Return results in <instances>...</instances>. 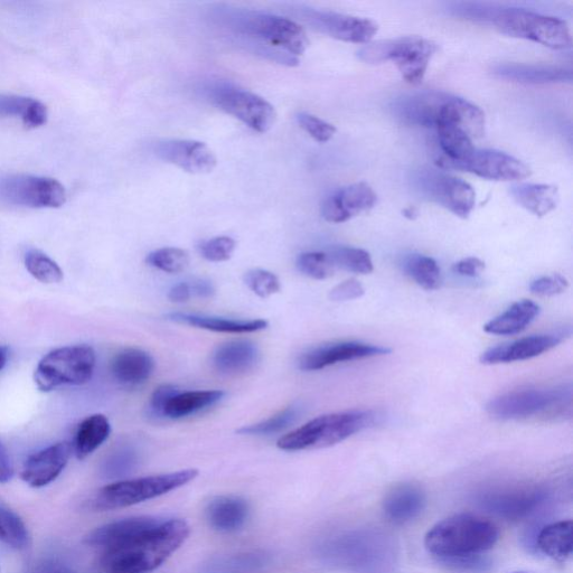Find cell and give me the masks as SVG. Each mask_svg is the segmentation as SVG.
Returning a JSON list of instances; mask_svg holds the SVG:
<instances>
[{
	"label": "cell",
	"mask_w": 573,
	"mask_h": 573,
	"mask_svg": "<svg viewBox=\"0 0 573 573\" xmlns=\"http://www.w3.org/2000/svg\"><path fill=\"white\" fill-rule=\"evenodd\" d=\"M14 476V467L11 456H9L6 447L0 441V483L11 481Z\"/></svg>",
	"instance_id": "obj_53"
},
{
	"label": "cell",
	"mask_w": 573,
	"mask_h": 573,
	"mask_svg": "<svg viewBox=\"0 0 573 573\" xmlns=\"http://www.w3.org/2000/svg\"><path fill=\"white\" fill-rule=\"evenodd\" d=\"M192 297V291L190 284L187 283H180L171 288L168 293V298L173 303H186Z\"/></svg>",
	"instance_id": "obj_55"
},
{
	"label": "cell",
	"mask_w": 573,
	"mask_h": 573,
	"mask_svg": "<svg viewBox=\"0 0 573 573\" xmlns=\"http://www.w3.org/2000/svg\"><path fill=\"white\" fill-rule=\"evenodd\" d=\"M159 519L138 516L100 526L87 535L86 543L102 551L116 550L133 542L140 534L152 528Z\"/></svg>",
	"instance_id": "obj_22"
},
{
	"label": "cell",
	"mask_w": 573,
	"mask_h": 573,
	"mask_svg": "<svg viewBox=\"0 0 573 573\" xmlns=\"http://www.w3.org/2000/svg\"><path fill=\"white\" fill-rule=\"evenodd\" d=\"M422 190L429 199L443 205L458 218L467 219L475 208L476 193L467 182L460 178L429 173L421 177Z\"/></svg>",
	"instance_id": "obj_16"
},
{
	"label": "cell",
	"mask_w": 573,
	"mask_h": 573,
	"mask_svg": "<svg viewBox=\"0 0 573 573\" xmlns=\"http://www.w3.org/2000/svg\"><path fill=\"white\" fill-rule=\"evenodd\" d=\"M212 101L216 107L257 133L265 134L276 124L277 112L274 106L250 91L222 87L213 92Z\"/></svg>",
	"instance_id": "obj_13"
},
{
	"label": "cell",
	"mask_w": 573,
	"mask_h": 573,
	"mask_svg": "<svg viewBox=\"0 0 573 573\" xmlns=\"http://www.w3.org/2000/svg\"><path fill=\"white\" fill-rule=\"evenodd\" d=\"M147 265L166 272L178 274L190 265V256L180 248H163L150 252L146 257Z\"/></svg>",
	"instance_id": "obj_41"
},
{
	"label": "cell",
	"mask_w": 573,
	"mask_h": 573,
	"mask_svg": "<svg viewBox=\"0 0 573 573\" xmlns=\"http://www.w3.org/2000/svg\"><path fill=\"white\" fill-rule=\"evenodd\" d=\"M548 497V490L541 486L499 488L479 495L478 504L500 518L520 521L537 512Z\"/></svg>",
	"instance_id": "obj_14"
},
{
	"label": "cell",
	"mask_w": 573,
	"mask_h": 573,
	"mask_svg": "<svg viewBox=\"0 0 573 573\" xmlns=\"http://www.w3.org/2000/svg\"><path fill=\"white\" fill-rule=\"evenodd\" d=\"M569 287L568 280L560 275L546 276L535 279L530 285L533 295L542 297L557 296Z\"/></svg>",
	"instance_id": "obj_48"
},
{
	"label": "cell",
	"mask_w": 573,
	"mask_h": 573,
	"mask_svg": "<svg viewBox=\"0 0 573 573\" xmlns=\"http://www.w3.org/2000/svg\"><path fill=\"white\" fill-rule=\"evenodd\" d=\"M441 122L462 129L473 140L485 134L486 119L483 110L464 99L448 97L439 111L436 126Z\"/></svg>",
	"instance_id": "obj_25"
},
{
	"label": "cell",
	"mask_w": 573,
	"mask_h": 573,
	"mask_svg": "<svg viewBox=\"0 0 573 573\" xmlns=\"http://www.w3.org/2000/svg\"><path fill=\"white\" fill-rule=\"evenodd\" d=\"M111 434V426L106 416L92 415L84 419L75 432L73 453L78 459H86L96 452Z\"/></svg>",
	"instance_id": "obj_34"
},
{
	"label": "cell",
	"mask_w": 573,
	"mask_h": 573,
	"mask_svg": "<svg viewBox=\"0 0 573 573\" xmlns=\"http://www.w3.org/2000/svg\"><path fill=\"white\" fill-rule=\"evenodd\" d=\"M335 268L353 272L358 275H369L373 271V261L368 251L351 247H338L328 252Z\"/></svg>",
	"instance_id": "obj_38"
},
{
	"label": "cell",
	"mask_w": 573,
	"mask_h": 573,
	"mask_svg": "<svg viewBox=\"0 0 573 573\" xmlns=\"http://www.w3.org/2000/svg\"><path fill=\"white\" fill-rule=\"evenodd\" d=\"M224 396L225 393L221 390L180 391L167 403L164 418L177 420L193 416L218 405Z\"/></svg>",
	"instance_id": "obj_32"
},
{
	"label": "cell",
	"mask_w": 573,
	"mask_h": 573,
	"mask_svg": "<svg viewBox=\"0 0 573 573\" xmlns=\"http://www.w3.org/2000/svg\"><path fill=\"white\" fill-rule=\"evenodd\" d=\"M378 202L377 193L366 183H356L328 196L322 206L323 218L340 224L372 210Z\"/></svg>",
	"instance_id": "obj_19"
},
{
	"label": "cell",
	"mask_w": 573,
	"mask_h": 573,
	"mask_svg": "<svg viewBox=\"0 0 573 573\" xmlns=\"http://www.w3.org/2000/svg\"><path fill=\"white\" fill-rule=\"evenodd\" d=\"M297 121L306 133L316 140L317 143H327L336 134V128L321 118L314 115L307 114V112H300L297 115Z\"/></svg>",
	"instance_id": "obj_46"
},
{
	"label": "cell",
	"mask_w": 573,
	"mask_h": 573,
	"mask_svg": "<svg viewBox=\"0 0 573 573\" xmlns=\"http://www.w3.org/2000/svg\"><path fill=\"white\" fill-rule=\"evenodd\" d=\"M27 573H74L69 567L63 565V563L54 560H46L37 563L30 571Z\"/></svg>",
	"instance_id": "obj_54"
},
{
	"label": "cell",
	"mask_w": 573,
	"mask_h": 573,
	"mask_svg": "<svg viewBox=\"0 0 573 573\" xmlns=\"http://www.w3.org/2000/svg\"><path fill=\"white\" fill-rule=\"evenodd\" d=\"M377 416L372 411H346L317 417L289 432L278 440L285 452L328 448L374 425Z\"/></svg>",
	"instance_id": "obj_3"
},
{
	"label": "cell",
	"mask_w": 573,
	"mask_h": 573,
	"mask_svg": "<svg viewBox=\"0 0 573 573\" xmlns=\"http://www.w3.org/2000/svg\"><path fill=\"white\" fill-rule=\"evenodd\" d=\"M403 216L409 220H416L418 218L419 212L415 206H410L402 211Z\"/></svg>",
	"instance_id": "obj_58"
},
{
	"label": "cell",
	"mask_w": 573,
	"mask_h": 573,
	"mask_svg": "<svg viewBox=\"0 0 573 573\" xmlns=\"http://www.w3.org/2000/svg\"><path fill=\"white\" fill-rule=\"evenodd\" d=\"M0 117H20L27 128H39L48 122V108L39 100L20 96H0Z\"/></svg>",
	"instance_id": "obj_35"
},
{
	"label": "cell",
	"mask_w": 573,
	"mask_h": 573,
	"mask_svg": "<svg viewBox=\"0 0 573 573\" xmlns=\"http://www.w3.org/2000/svg\"><path fill=\"white\" fill-rule=\"evenodd\" d=\"M364 294L365 290L360 281L349 279L334 287L331 290L330 298L333 302H349V300L363 297Z\"/></svg>",
	"instance_id": "obj_50"
},
{
	"label": "cell",
	"mask_w": 573,
	"mask_h": 573,
	"mask_svg": "<svg viewBox=\"0 0 573 573\" xmlns=\"http://www.w3.org/2000/svg\"><path fill=\"white\" fill-rule=\"evenodd\" d=\"M15 512L0 504V541L6 543L9 526L13 521Z\"/></svg>",
	"instance_id": "obj_57"
},
{
	"label": "cell",
	"mask_w": 573,
	"mask_h": 573,
	"mask_svg": "<svg viewBox=\"0 0 573 573\" xmlns=\"http://www.w3.org/2000/svg\"><path fill=\"white\" fill-rule=\"evenodd\" d=\"M0 201L22 208L59 209L67 202V191L51 177L7 175L0 178Z\"/></svg>",
	"instance_id": "obj_10"
},
{
	"label": "cell",
	"mask_w": 573,
	"mask_h": 573,
	"mask_svg": "<svg viewBox=\"0 0 573 573\" xmlns=\"http://www.w3.org/2000/svg\"><path fill=\"white\" fill-rule=\"evenodd\" d=\"M513 573H525V572H513Z\"/></svg>",
	"instance_id": "obj_60"
},
{
	"label": "cell",
	"mask_w": 573,
	"mask_h": 573,
	"mask_svg": "<svg viewBox=\"0 0 573 573\" xmlns=\"http://www.w3.org/2000/svg\"><path fill=\"white\" fill-rule=\"evenodd\" d=\"M189 534V525L183 520H159L127 546L103 551L100 569L102 573L154 571L181 548Z\"/></svg>",
	"instance_id": "obj_1"
},
{
	"label": "cell",
	"mask_w": 573,
	"mask_h": 573,
	"mask_svg": "<svg viewBox=\"0 0 573 573\" xmlns=\"http://www.w3.org/2000/svg\"><path fill=\"white\" fill-rule=\"evenodd\" d=\"M563 336L565 335H534L495 346L482 354L481 363L496 365L531 360L557 347L563 341Z\"/></svg>",
	"instance_id": "obj_21"
},
{
	"label": "cell",
	"mask_w": 573,
	"mask_h": 573,
	"mask_svg": "<svg viewBox=\"0 0 573 573\" xmlns=\"http://www.w3.org/2000/svg\"><path fill=\"white\" fill-rule=\"evenodd\" d=\"M139 463V456L134 448H124L119 450L114 457H111L107 464V474L110 477L125 476L134 471Z\"/></svg>",
	"instance_id": "obj_47"
},
{
	"label": "cell",
	"mask_w": 573,
	"mask_h": 573,
	"mask_svg": "<svg viewBox=\"0 0 573 573\" xmlns=\"http://www.w3.org/2000/svg\"><path fill=\"white\" fill-rule=\"evenodd\" d=\"M237 242L230 237H216L199 244L200 255L211 262H224L231 259Z\"/></svg>",
	"instance_id": "obj_45"
},
{
	"label": "cell",
	"mask_w": 573,
	"mask_h": 573,
	"mask_svg": "<svg viewBox=\"0 0 573 573\" xmlns=\"http://www.w3.org/2000/svg\"><path fill=\"white\" fill-rule=\"evenodd\" d=\"M500 539V530L490 520L471 513L447 518L429 530L425 547L439 561L482 556Z\"/></svg>",
	"instance_id": "obj_2"
},
{
	"label": "cell",
	"mask_w": 573,
	"mask_h": 573,
	"mask_svg": "<svg viewBox=\"0 0 573 573\" xmlns=\"http://www.w3.org/2000/svg\"><path fill=\"white\" fill-rule=\"evenodd\" d=\"M540 314V307L532 300L524 299L513 304L506 312L484 326L487 334L512 336L526 330Z\"/></svg>",
	"instance_id": "obj_30"
},
{
	"label": "cell",
	"mask_w": 573,
	"mask_h": 573,
	"mask_svg": "<svg viewBox=\"0 0 573 573\" xmlns=\"http://www.w3.org/2000/svg\"><path fill=\"white\" fill-rule=\"evenodd\" d=\"M447 98L443 93L436 92L405 98L397 107L399 117L408 124L435 128L439 111Z\"/></svg>",
	"instance_id": "obj_29"
},
{
	"label": "cell",
	"mask_w": 573,
	"mask_h": 573,
	"mask_svg": "<svg viewBox=\"0 0 573 573\" xmlns=\"http://www.w3.org/2000/svg\"><path fill=\"white\" fill-rule=\"evenodd\" d=\"M493 24L504 35L539 43L553 50H565L572 44L568 24L557 17L512 8L497 13Z\"/></svg>",
	"instance_id": "obj_9"
},
{
	"label": "cell",
	"mask_w": 573,
	"mask_h": 573,
	"mask_svg": "<svg viewBox=\"0 0 573 573\" xmlns=\"http://www.w3.org/2000/svg\"><path fill=\"white\" fill-rule=\"evenodd\" d=\"M155 153L165 163L194 175L209 174L218 163L212 149L196 140H164L156 145Z\"/></svg>",
	"instance_id": "obj_18"
},
{
	"label": "cell",
	"mask_w": 573,
	"mask_h": 573,
	"mask_svg": "<svg viewBox=\"0 0 573 573\" xmlns=\"http://www.w3.org/2000/svg\"><path fill=\"white\" fill-rule=\"evenodd\" d=\"M197 475L199 471L196 469H185L180 472L112 483L102 487L93 497L92 507L97 511L125 509L175 491L194 481Z\"/></svg>",
	"instance_id": "obj_5"
},
{
	"label": "cell",
	"mask_w": 573,
	"mask_h": 573,
	"mask_svg": "<svg viewBox=\"0 0 573 573\" xmlns=\"http://www.w3.org/2000/svg\"><path fill=\"white\" fill-rule=\"evenodd\" d=\"M72 453L69 441H61L31 455L22 469L23 481L34 488L48 486L64 471Z\"/></svg>",
	"instance_id": "obj_20"
},
{
	"label": "cell",
	"mask_w": 573,
	"mask_h": 573,
	"mask_svg": "<svg viewBox=\"0 0 573 573\" xmlns=\"http://www.w3.org/2000/svg\"><path fill=\"white\" fill-rule=\"evenodd\" d=\"M437 51L438 45L432 41L405 36L366 44L358 54L366 63L393 62L406 82L418 86L424 81L430 60Z\"/></svg>",
	"instance_id": "obj_6"
},
{
	"label": "cell",
	"mask_w": 573,
	"mask_h": 573,
	"mask_svg": "<svg viewBox=\"0 0 573 573\" xmlns=\"http://www.w3.org/2000/svg\"><path fill=\"white\" fill-rule=\"evenodd\" d=\"M502 78L521 82H554L566 79V72L550 68L519 67V65H507L497 72Z\"/></svg>",
	"instance_id": "obj_43"
},
{
	"label": "cell",
	"mask_w": 573,
	"mask_h": 573,
	"mask_svg": "<svg viewBox=\"0 0 573 573\" xmlns=\"http://www.w3.org/2000/svg\"><path fill=\"white\" fill-rule=\"evenodd\" d=\"M403 271L415 283L426 290H436L440 287L441 271L435 259L424 255H411L403 261Z\"/></svg>",
	"instance_id": "obj_37"
},
{
	"label": "cell",
	"mask_w": 573,
	"mask_h": 573,
	"mask_svg": "<svg viewBox=\"0 0 573 573\" xmlns=\"http://www.w3.org/2000/svg\"><path fill=\"white\" fill-rule=\"evenodd\" d=\"M485 270V263L478 258L471 257L460 260L453 266L454 274L466 278H475Z\"/></svg>",
	"instance_id": "obj_52"
},
{
	"label": "cell",
	"mask_w": 573,
	"mask_h": 573,
	"mask_svg": "<svg viewBox=\"0 0 573 573\" xmlns=\"http://www.w3.org/2000/svg\"><path fill=\"white\" fill-rule=\"evenodd\" d=\"M167 319L172 322L189 325L201 330L225 334H249L266 330L268 322L265 319H251V321H238L223 317H214L187 313L168 314Z\"/></svg>",
	"instance_id": "obj_27"
},
{
	"label": "cell",
	"mask_w": 573,
	"mask_h": 573,
	"mask_svg": "<svg viewBox=\"0 0 573 573\" xmlns=\"http://www.w3.org/2000/svg\"><path fill=\"white\" fill-rule=\"evenodd\" d=\"M110 369L112 377L118 383L126 387H137L152 377L155 361L149 353L131 347L115 356Z\"/></svg>",
	"instance_id": "obj_24"
},
{
	"label": "cell",
	"mask_w": 573,
	"mask_h": 573,
	"mask_svg": "<svg viewBox=\"0 0 573 573\" xmlns=\"http://www.w3.org/2000/svg\"><path fill=\"white\" fill-rule=\"evenodd\" d=\"M97 356L88 345L59 347L46 354L35 370L34 380L42 392L88 383L95 373Z\"/></svg>",
	"instance_id": "obj_8"
},
{
	"label": "cell",
	"mask_w": 573,
	"mask_h": 573,
	"mask_svg": "<svg viewBox=\"0 0 573 573\" xmlns=\"http://www.w3.org/2000/svg\"><path fill=\"white\" fill-rule=\"evenodd\" d=\"M389 539L374 531H356L340 535L324 547V557L360 573H382L392 565L394 556Z\"/></svg>",
	"instance_id": "obj_4"
},
{
	"label": "cell",
	"mask_w": 573,
	"mask_h": 573,
	"mask_svg": "<svg viewBox=\"0 0 573 573\" xmlns=\"http://www.w3.org/2000/svg\"><path fill=\"white\" fill-rule=\"evenodd\" d=\"M435 128L437 129L440 148L444 152V157L449 161L462 162L474 152L473 139L462 129L454 125L444 124V122Z\"/></svg>",
	"instance_id": "obj_36"
},
{
	"label": "cell",
	"mask_w": 573,
	"mask_h": 573,
	"mask_svg": "<svg viewBox=\"0 0 573 573\" xmlns=\"http://www.w3.org/2000/svg\"><path fill=\"white\" fill-rule=\"evenodd\" d=\"M243 279L252 293H255L260 298H268L275 295L279 293L281 288L278 277L268 270H249Z\"/></svg>",
	"instance_id": "obj_44"
},
{
	"label": "cell",
	"mask_w": 573,
	"mask_h": 573,
	"mask_svg": "<svg viewBox=\"0 0 573 573\" xmlns=\"http://www.w3.org/2000/svg\"><path fill=\"white\" fill-rule=\"evenodd\" d=\"M299 416V407L291 406L277 413L259 424L246 426L238 430L241 435L249 436H270L278 434L289 426L295 424Z\"/></svg>",
	"instance_id": "obj_40"
},
{
	"label": "cell",
	"mask_w": 573,
	"mask_h": 573,
	"mask_svg": "<svg viewBox=\"0 0 573 573\" xmlns=\"http://www.w3.org/2000/svg\"><path fill=\"white\" fill-rule=\"evenodd\" d=\"M445 563L450 569L460 572H481L486 571L491 566L490 561L482 556L465 557L440 561Z\"/></svg>",
	"instance_id": "obj_51"
},
{
	"label": "cell",
	"mask_w": 573,
	"mask_h": 573,
	"mask_svg": "<svg viewBox=\"0 0 573 573\" xmlns=\"http://www.w3.org/2000/svg\"><path fill=\"white\" fill-rule=\"evenodd\" d=\"M299 272L308 278L325 280L334 275V263L326 252L312 251L299 255L296 261Z\"/></svg>",
	"instance_id": "obj_42"
},
{
	"label": "cell",
	"mask_w": 573,
	"mask_h": 573,
	"mask_svg": "<svg viewBox=\"0 0 573 573\" xmlns=\"http://www.w3.org/2000/svg\"><path fill=\"white\" fill-rule=\"evenodd\" d=\"M571 387L516 390L502 394L486 407L488 415L501 421L556 417L571 407Z\"/></svg>",
	"instance_id": "obj_7"
},
{
	"label": "cell",
	"mask_w": 573,
	"mask_h": 573,
	"mask_svg": "<svg viewBox=\"0 0 573 573\" xmlns=\"http://www.w3.org/2000/svg\"><path fill=\"white\" fill-rule=\"evenodd\" d=\"M25 267L43 284H59L63 280V271L58 263L40 250L33 249L26 252Z\"/></svg>",
	"instance_id": "obj_39"
},
{
	"label": "cell",
	"mask_w": 573,
	"mask_h": 573,
	"mask_svg": "<svg viewBox=\"0 0 573 573\" xmlns=\"http://www.w3.org/2000/svg\"><path fill=\"white\" fill-rule=\"evenodd\" d=\"M572 521L551 523L537 535V547L549 558L565 562L572 556L573 551Z\"/></svg>",
	"instance_id": "obj_33"
},
{
	"label": "cell",
	"mask_w": 573,
	"mask_h": 573,
	"mask_svg": "<svg viewBox=\"0 0 573 573\" xmlns=\"http://www.w3.org/2000/svg\"><path fill=\"white\" fill-rule=\"evenodd\" d=\"M436 164L444 169H457L491 181H522L532 174L530 167L520 159L496 150L475 149L462 162H452L441 156Z\"/></svg>",
	"instance_id": "obj_12"
},
{
	"label": "cell",
	"mask_w": 573,
	"mask_h": 573,
	"mask_svg": "<svg viewBox=\"0 0 573 573\" xmlns=\"http://www.w3.org/2000/svg\"><path fill=\"white\" fill-rule=\"evenodd\" d=\"M303 16L316 31L347 43L369 44L379 31L369 18L319 11H307Z\"/></svg>",
	"instance_id": "obj_15"
},
{
	"label": "cell",
	"mask_w": 573,
	"mask_h": 573,
	"mask_svg": "<svg viewBox=\"0 0 573 573\" xmlns=\"http://www.w3.org/2000/svg\"><path fill=\"white\" fill-rule=\"evenodd\" d=\"M236 28L243 34L284 49L291 55H303L309 46L304 28L285 17L247 12L238 16Z\"/></svg>",
	"instance_id": "obj_11"
},
{
	"label": "cell",
	"mask_w": 573,
	"mask_h": 573,
	"mask_svg": "<svg viewBox=\"0 0 573 573\" xmlns=\"http://www.w3.org/2000/svg\"><path fill=\"white\" fill-rule=\"evenodd\" d=\"M258 347L250 341H231L216 349L212 363L221 374L237 375L255 368L259 361Z\"/></svg>",
	"instance_id": "obj_26"
},
{
	"label": "cell",
	"mask_w": 573,
	"mask_h": 573,
	"mask_svg": "<svg viewBox=\"0 0 573 573\" xmlns=\"http://www.w3.org/2000/svg\"><path fill=\"white\" fill-rule=\"evenodd\" d=\"M180 392L175 385L163 384L158 387L152 394L149 402L150 413L156 418H164V410L169 400Z\"/></svg>",
	"instance_id": "obj_49"
},
{
	"label": "cell",
	"mask_w": 573,
	"mask_h": 573,
	"mask_svg": "<svg viewBox=\"0 0 573 573\" xmlns=\"http://www.w3.org/2000/svg\"><path fill=\"white\" fill-rule=\"evenodd\" d=\"M192 296L200 298H211L215 294V289L211 281L205 279H195L190 284Z\"/></svg>",
	"instance_id": "obj_56"
},
{
	"label": "cell",
	"mask_w": 573,
	"mask_h": 573,
	"mask_svg": "<svg viewBox=\"0 0 573 573\" xmlns=\"http://www.w3.org/2000/svg\"><path fill=\"white\" fill-rule=\"evenodd\" d=\"M8 361V351L5 347L0 346V371L5 368Z\"/></svg>",
	"instance_id": "obj_59"
},
{
	"label": "cell",
	"mask_w": 573,
	"mask_h": 573,
	"mask_svg": "<svg viewBox=\"0 0 573 573\" xmlns=\"http://www.w3.org/2000/svg\"><path fill=\"white\" fill-rule=\"evenodd\" d=\"M511 194L522 208L540 218L556 210L560 200L557 187L547 184L515 185Z\"/></svg>",
	"instance_id": "obj_31"
},
{
	"label": "cell",
	"mask_w": 573,
	"mask_h": 573,
	"mask_svg": "<svg viewBox=\"0 0 573 573\" xmlns=\"http://www.w3.org/2000/svg\"><path fill=\"white\" fill-rule=\"evenodd\" d=\"M391 353L387 347L360 342H341L316 347L300 356L298 368L304 372L321 371L328 366L356 360L377 358Z\"/></svg>",
	"instance_id": "obj_17"
},
{
	"label": "cell",
	"mask_w": 573,
	"mask_h": 573,
	"mask_svg": "<svg viewBox=\"0 0 573 573\" xmlns=\"http://www.w3.org/2000/svg\"><path fill=\"white\" fill-rule=\"evenodd\" d=\"M249 505L236 496H219L206 507V519L216 531L236 532L249 518Z\"/></svg>",
	"instance_id": "obj_28"
},
{
	"label": "cell",
	"mask_w": 573,
	"mask_h": 573,
	"mask_svg": "<svg viewBox=\"0 0 573 573\" xmlns=\"http://www.w3.org/2000/svg\"><path fill=\"white\" fill-rule=\"evenodd\" d=\"M427 497L416 484L405 483L393 487L385 496L383 511L394 524H406L418 518L425 510Z\"/></svg>",
	"instance_id": "obj_23"
}]
</instances>
